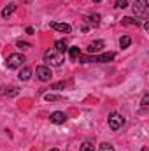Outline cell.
Returning <instances> with one entry per match:
<instances>
[{
    "mask_svg": "<svg viewBox=\"0 0 149 151\" xmlns=\"http://www.w3.org/2000/svg\"><path fill=\"white\" fill-rule=\"evenodd\" d=\"M44 62H46V65L49 67H60L62 63H63V53H58L54 47H51V49H47L46 53H44Z\"/></svg>",
    "mask_w": 149,
    "mask_h": 151,
    "instance_id": "6da1fadb",
    "label": "cell"
},
{
    "mask_svg": "<svg viewBox=\"0 0 149 151\" xmlns=\"http://www.w3.org/2000/svg\"><path fill=\"white\" fill-rule=\"evenodd\" d=\"M27 34H28V35H34V28H32V27H28V28H27Z\"/></svg>",
    "mask_w": 149,
    "mask_h": 151,
    "instance_id": "d4e9b609",
    "label": "cell"
},
{
    "mask_svg": "<svg viewBox=\"0 0 149 151\" xmlns=\"http://www.w3.org/2000/svg\"><path fill=\"white\" fill-rule=\"evenodd\" d=\"M16 47H19V49L25 51V49H30L32 44H30V42H25V40H18V42H16Z\"/></svg>",
    "mask_w": 149,
    "mask_h": 151,
    "instance_id": "ffe728a7",
    "label": "cell"
},
{
    "mask_svg": "<svg viewBox=\"0 0 149 151\" xmlns=\"http://www.w3.org/2000/svg\"><path fill=\"white\" fill-rule=\"evenodd\" d=\"M148 0H137L135 4H133V14L137 16V18H142V19H146L148 18Z\"/></svg>",
    "mask_w": 149,
    "mask_h": 151,
    "instance_id": "3957f363",
    "label": "cell"
},
{
    "mask_svg": "<svg viewBox=\"0 0 149 151\" xmlns=\"http://www.w3.org/2000/svg\"><path fill=\"white\" fill-rule=\"evenodd\" d=\"M51 28L56 30V32H62V34H70V30H72V27L69 23H58V21H53Z\"/></svg>",
    "mask_w": 149,
    "mask_h": 151,
    "instance_id": "8992f818",
    "label": "cell"
},
{
    "mask_svg": "<svg viewBox=\"0 0 149 151\" xmlns=\"http://www.w3.org/2000/svg\"><path fill=\"white\" fill-rule=\"evenodd\" d=\"M121 23H123V25H135V27H139V25L142 23V19H133V18H130V16H125V18L121 19Z\"/></svg>",
    "mask_w": 149,
    "mask_h": 151,
    "instance_id": "5bb4252c",
    "label": "cell"
},
{
    "mask_svg": "<svg viewBox=\"0 0 149 151\" xmlns=\"http://www.w3.org/2000/svg\"><path fill=\"white\" fill-rule=\"evenodd\" d=\"M123 125H125V119H123V116L119 113L109 114V127H111V130H119Z\"/></svg>",
    "mask_w": 149,
    "mask_h": 151,
    "instance_id": "277c9868",
    "label": "cell"
},
{
    "mask_svg": "<svg viewBox=\"0 0 149 151\" xmlns=\"http://www.w3.org/2000/svg\"><path fill=\"white\" fill-rule=\"evenodd\" d=\"M5 90H7V91H2V93H4V95H7V97H16V95L19 93V91H18V88H14V86H12V88H5Z\"/></svg>",
    "mask_w": 149,
    "mask_h": 151,
    "instance_id": "44dd1931",
    "label": "cell"
},
{
    "mask_svg": "<svg viewBox=\"0 0 149 151\" xmlns=\"http://www.w3.org/2000/svg\"><path fill=\"white\" fill-rule=\"evenodd\" d=\"M18 77H19L21 81H28V79L32 77V69H30V67H23V69L19 70Z\"/></svg>",
    "mask_w": 149,
    "mask_h": 151,
    "instance_id": "8fae6325",
    "label": "cell"
},
{
    "mask_svg": "<svg viewBox=\"0 0 149 151\" xmlns=\"http://www.w3.org/2000/svg\"><path fill=\"white\" fill-rule=\"evenodd\" d=\"M114 58H116L114 53H104V55H98V56L93 55V62H97V63H107V62H112Z\"/></svg>",
    "mask_w": 149,
    "mask_h": 151,
    "instance_id": "ba28073f",
    "label": "cell"
},
{
    "mask_svg": "<svg viewBox=\"0 0 149 151\" xmlns=\"http://www.w3.org/2000/svg\"><path fill=\"white\" fill-rule=\"evenodd\" d=\"M149 107V95L148 93H144V97H142V102H140V111L142 113H146Z\"/></svg>",
    "mask_w": 149,
    "mask_h": 151,
    "instance_id": "d6986e66",
    "label": "cell"
},
{
    "mask_svg": "<svg viewBox=\"0 0 149 151\" xmlns=\"http://www.w3.org/2000/svg\"><path fill=\"white\" fill-rule=\"evenodd\" d=\"M35 74H37V79H40V81H49L53 72H51V69L47 65H39L35 69Z\"/></svg>",
    "mask_w": 149,
    "mask_h": 151,
    "instance_id": "5b68a950",
    "label": "cell"
},
{
    "mask_svg": "<svg viewBox=\"0 0 149 151\" xmlns=\"http://www.w3.org/2000/svg\"><path fill=\"white\" fill-rule=\"evenodd\" d=\"M23 62H25V55L14 53V55H9L5 58V67L7 69H18L19 65H23Z\"/></svg>",
    "mask_w": 149,
    "mask_h": 151,
    "instance_id": "7a4b0ae2",
    "label": "cell"
},
{
    "mask_svg": "<svg viewBox=\"0 0 149 151\" xmlns=\"http://www.w3.org/2000/svg\"><path fill=\"white\" fill-rule=\"evenodd\" d=\"M14 11H16V4H14V2L7 4V5L2 9V18H9L11 14H14Z\"/></svg>",
    "mask_w": 149,
    "mask_h": 151,
    "instance_id": "30bf717a",
    "label": "cell"
},
{
    "mask_svg": "<svg viewBox=\"0 0 149 151\" xmlns=\"http://www.w3.org/2000/svg\"><path fill=\"white\" fill-rule=\"evenodd\" d=\"M93 2H100V0H93Z\"/></svg>",
    "mask_w": 149,
    "mask_h": 151,
    "instance_id": "f1b7e54d",
    "label": "cell"
},
{
    "mask_svg": "<svg viewBox=\"0 0 149 151\" xmlns=\"http://www.w3.org/2000/svg\"><path fill=\"white\" fill-rule=\"evenodd\" d=\"M130 44H132V37L130 35H123V37L119 39V47L121 49H126Z\"/></svg>",
    "mask_w": 149,
    "mask_h": 151,
    "instance_id": "9a60e30c",
    "label": "cell"
},
{
    "mask_svg": "<svg viewBox=\"0 0 149 151\" xmlns=\"http://www.w3.org/2000/svg\"><path fill=\"white\" fill-rule=\"evenodd\" d=\"M79 151H95V146H93V142H90V141H84V142L79 146Z\"/></svg>",
    "mask_w": 149,
    "mask_h": 151,
    "instance_id": "ac0fdd59",
    "label": "cell"
},
{
    "mask_svg": "<svg viewBox=\"0 0 149 151\" xmlns=\"http://www.w3.org/2000/svg\"><path fill=\"white\" fill-rule=\"evenodd\" d=\"M65 88V83H56V84H51V90H62Z\"/></svg>",
    "mask_w": 149,
    "mask_h": 151,
    "instance_id": "cb8c5ba5",
    "label": "cell"
},
{
    "mask_svg": "<svg viewBox=\"0 0 149 151\" xmlns=\"http://www.w3.org/2000/svg\"><path fill=\"white\" fill-rule=\"evenodd\" d=\"M140 151H149V150H148V146H144V148H142Z\"/></svg>",
    "mask_w": 149,
    "mask_h": 151,
    "instance_id": "4316f807",
    "label": "cell"
},
{
    "mask_svg": "<svg viewBox=\"0 0 149 151\" xmlns=\"http://www.w3.org/2000/svg\"><path fill=\"white\" fill-rule=\"evenodd\" d=\"M105 44H104V40H93V42H90L88 44V53L90 55H95V53H98V51H102V47H104Z\"/></svg>",
    "mask_w": 149,
    "mask_h": 151,
    "instance_id": "9c48e42d",
    "label": "cell"
},
{
    "mask_svg": "<svg viewBox=\"0 0 149 151\" xmlns=\"http://www.w3.org/2000/svg\"><path fill=\"white\" fill-rule=\"evenodd\" d=\"M49 119H51V123L62 125V123H65V121H67V114H65V113H62V111H54V113H51Z\"/></svg>",
    "mask_w": 149,
    "mask_h": 151,
    "instance_id": "52a82bcc",
    "label": "cell"
},
{
    "mask_svg": "<svg viewBox=\"0 0 149 151\" xmlns=\"http://www.w3.org/2000/svg\"><path fill=\"white\" fill-rule=\"evenodd\" d=\"M21 2H25V4H32L34 0H21Z\"/></svg>",
    "mask_w": 149,
    "mask_h": 151,
    "instance_id": "484cf974",
    "label": "cell"
},
{
    "mask_svg": "<svg viewBox=\"0 0 149 151\" xmlns=\"http://www.w3.org/2000/svg\"><path fill=\"white\" fill-rule=\"evenodd\" d=\"M116 7L117 9H126L128 7V0H116Z\"/></svg>",
    "mask_w": 149,
    "mask_h": 151,
    "instance_id": "603a6c76",
    "label": "cell"
},
{
    "mask_svg": "<svg viewBox=\"0 0 149 151\" xmlns=\"http://www.w3.org/2000/svg\"><path fill=\"white\" fill-rule=\"evenodd\" d=\"M98 151H116V150L112 148L109 142H102V144L98 146Z\"/></svg>",
    "mask_w": 149,
    "mask_h": 151,
    "instance_id": "7402d4cb",
    "label": "cell"
},
{
    "mask_svg": "<svg viewBox=\"0 0 149 151\" xmlns=\"http://www.w3.org/2000/svg\"><path fill=\"white\" fill-rule=\"evenodd\" d=\"M44 100H47V102H60V100H63V97L54 95V93H46L44 95Z\"/></svg>",
    "mask_w": 149,
    "mask_h": 151,
    "instance_id": "e0dca14e",
    "label": "cell"
},
{
    "mask_svg": "<svg viewBox=\"0 0 149 151\" xmlns=\"http://www.w3.org/2000/svg\"><path fill=\"white\" fill-rule=\"evenodd\" d=\"M51 151H60V150H58V148H53V150H51Z\"/></svg>",
    "mask_w": 149,
    "mask_h": 151,
    "instance_id": "83f0119b",
    "label": "cell"
},
{
    "mask_svg": "<svg viewBox=\"0 0 149 151\" xmlns=\"http://www.w3.org/2000/svg\"><path fill=\"white\" fill-rule=\"evenodd\" d=\"M69 56H70V60H77V58L81 56V51H79V47H77V46L69 47Z\"/></svg>",
    "mask_w": 149,
    "mask_h": 151,
    "instance_id": "2e32d148",
    "label": "cell"
},
{
    "mask_svg": "<svg viewBox=\"0 0 149 151\" xmlns=\"http://www.w3.org/2000/svg\"><path fill=\"white\" fill-rule=\"evenodd\" d=\"M84 21H88V23L93 25V27H98V25H100V16H98V14H90V16L84 18Z\"/></svg>",
    "mask_w": 149,
    "mask_h": 151,
    "instance_id": "4fadbf2b",
    "label": "cell"
},
{
    "mask_svg": "<svg viewBox=\"0 0 149 151\" xmlns=\"http://www.w3.org/2000/svg\"><path fill=\"white\" fill-rule=\"evenodd\" d=\"M54 49L58 51V53H65L69 47H67V40L65 39H60V40H56L54 42Z\"/></svg>",
    "mask_w": 149,
    "mask_h": 151,
    "instance_id": "7c38bea8",
    "label": "cell"
}]
</instances>
